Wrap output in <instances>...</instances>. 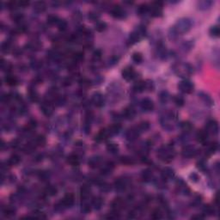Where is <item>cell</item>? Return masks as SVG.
Masks as SVG:
<instances>
[{
    "mask_svg": "<svg viewBox=\"0 0 220 220\" xmlns=\"http://www.w3.org/2000/svg\"><path fill=\"white\" fill-rule=\"evenodd\" d=\"M192 28V21L187 18V17H184V18H181L179 19L175 25L171 28L170 31L172 32V36H181L185 33L188 32Z\"/></svg>",
    "mask_w": 220,
    "mask_h": 220,
    "instance_id": "6da1fadb",
    "label": "cell"
},
{
    "mask_svg": "<svg viewBox=\"0 0 220 220\" xmlns=\"http://www.w3.org/2000/svg\"><path fill=\"white\" fill-rule=\"evenodd\" d=\"M176 156V151L170 145H163L157 150L158 158L164 163L171 162Z\"/></svg>",
    "mask_w": 220,
    "mask_h": 220,
    "instance_id": "7a4b0ae2",
    "label": "cell"
},
{
    "mask_svg": "<svg viewBox=\"0 0 220 220\" xmlns=\"http://www.w3.org/2000/svg\"><path fill=\"white\" fill-rule=\"evenodd\" d=\"M174 70L178 76L181 78H187L193 73V68L191 65L189 64H185V63L176 64L174 66Z\"/></svg>",
    "mask_w": 220,
    "mask_h": 220,
    "instance_id": "3957f363",
    "label": "cell"
},
{
    "mask_svg": "<svg viewBox=\"0 0 220 220\" xmlns=\"http://www.w3.org/2000/svg\"><path fill=\"white\" fill-rule=\"evenodd\" d=\"M145 36V29L144 27H139L138 29L132 32L128 38V43L130 45H133L139 42L144 36Z\"/></svg>",
    "mask_w": 220,
    "mask_h": 220,
    "instance_id": "277c9868",
    "label": "cell"
},
{
    "mask_svg": "<svg viewBox=\"0 0 220 220\" xmlns=\"http://www.w3.org/2000/svg\"><path fill=\"white\" fill-rule=\"evenodd\" d=\"M150 12L152 16H161L163 14V3L156 1L154 2L151 5V7H150Z\"/></svg>",
    "mask_w": 220,
    "mask_h": 220,
    "instance_id": "5b68a950",
    "label": "cell"
},
{
    "mask_svg": "<svg viewBox=\"0 0 220 220\" xmlns=\"http://www.w3.org/2000/svg\"><path fill=\"white\" fill-rule=\"evenodd\" d=\"M178 87H179V90L181 92L185 93V94H191L193 91V89H194V86L193 84V83L190 82L189 80H187V79L181 81L179 84Z\"/></svg>",
    "mask_w": 220,
    "mask_h": 220,
    "instance_id": "8992f818",
    "label": "cell"
},
{
    "mask_svg": "<svg viewBox=\"0 0 220 220\" xmlns=\"http://www.w3.org/2000/svg\"><path fill=\"white\" fill-rule=\"evenodd\" d=\"M91 101L92 103L97 107H101L104 105V102H105V100L103 96L99 92L94 93L92 95V97H91Z\"/></svg>",
    "mask_w": 220,
    "mask_h": 220,
    "instance_id": "52a82bcc",
    "label": "cell"
},
{
    "mask_svg": "<svg viewBox=\"0 0 220 220\" xmlns=\"http://www.w3.org/2000/svg\"><path fill=\"white\" fill-rule=\"evenodd\" d=\"M140 133L141 132L139 131V129L138 128V127H137L130 128L127 132V133H126V138L129 141H133V140L137 139L139 138Z\"/></svg>",
    "mask_w": 220,
    "mask_h": 220,
    "instance_id": "ba28073f",
    "label": "cell"
},
{
    "mask_svg": "<svg viewBox=\"0 0 220 220\" xmlns=\"http://www.w3.org/2000/svg\"><path fill=\"white\" fill-rule=\"evenodd\" d=\"M206 132L207 133H213L217 134L219 133V124L218 122L214 120H211L207 122L206 124Z\"/></svg>",
    "mask_w": 220,
    "mask_h": 220,
    "instance_id": "9c48e42d",
    "label": "cell"
},
{
    "mask_svg": "<svg viewBox=\"0 0 220 220\" xmlns=\"http://www.w3.org/2000/svg\"><path fill=\"white\" fill-rule=\"evenodd\" d=\"M140 106L144 111L150 112L154 109V102L149 98H144L140 102Z\"/></svg>",
    "mask_w": 220,
    "mask_h": 220,
    "instance_id": "30bf717a",
    "label": "cell"
},
{
    "mask_svg": "<svg viewBox=\"0 0 220 220\" xmlns=\"http://www.w3.org/2000/svg\"><path fill=\"white\" fill-rule=\"evenodd\" d=\"M197 150L195 147H193V146H191V145H187V146H186L183 148L182 150V156L186 157V158H191L193 156H196V154H197Z\"/></svg>",
    "mask_w": 220,
    "mask_h": 220,
    "instance_id": "8fae6325",
    "label": "cell"
},
{
    "mask_svg": "<svg viewBox=\"0 0 220 220\" xmlns=\"http://www.w3.org/2000/svg\"><path fill=\"white\" fill-rule=\"evenodd\" d=\"M135 77V71L132 66H127L122 71V78L127 81L133 79Z\"/></svg>",
    "mask_w": 220,
    "mask_h": 220,
    "instance_id": "7c38bea8",
    "label": "cell"
},
{
    "mask_svg": "<svg viewBox=\"0 0 220 220\" xmlns=\"http://www.w3.org/2000/svg\"><path fill=\"white\" fill-rule=\"evenodd\" d=\"M111 15L115 18L121 19L125 16V10L120 5H114L111 9Z\"/></svg>",
    "mask_w": 220,
    "mask_h": 220,
    "instance_id": "4fadbf2b",
    "label": "cell"
},
{
    "mask_svg": "<svg viewBox=\"0 0 220 220\" xmlns=\"http://www.w3.org/2000/svg\"><path fill=\"white\" fill-rule=\"evenodd\" d=\"M73 204H74V196L71 193H67L61 201V205L64 207H71L73 206Z\"/></svg>",
    "mask_w": 220,
    "mask_h": 220,
    "instance_id": "5bb4252c",
    "label": "cell"
},
{
    "mask_svg": "<svg viewBox=\"0 0 220 220\" xmlns=\"http://www.w3.org/2000/svg\"><path fill=\"white\" fill-rule=\"evenodd\" d=\"M175 176V172L170 167H165L162 170V177L164 180H170Z\"/></svg>",
    "mask_w": 220,
    "mask_h": 220,
    "instance_id": "9a60e30c",
    "label": "cell"
},
{
    "mask_svg": "<svg viewBox=\"0 0 220 220\" xmlns=\"http://www.w3.org/2000/svg\"><path fill=\"white\" fill-rule=\"evenodd\" d=\"M41 109L42 111V113L46 116H50L53 114V106L52 104L49 103V102H44L41 104Z\"/></svg>",
    "mask_w": 220,
    "mask_h": 220,
    "instance_id": "2e32d148",
    "label": "cell"
},
{
    "mask_svg": "<svg viewBox=\"0 0 220 220\" xmlns=\"http://www.w3.org/2000/svg\"><path fill=\"white\" fill-rule=\"evenodd\" d=\"M111 206H112V208H113L114 212H119L124 206V201L121 198H116V199H114L112 201Z\"/></svg>",
    "mask_w": 220,
    "mask_h": 220,
    "instance_id": "e0dca14e",
    "label": "cell"
},
{
    "mask_svg": "<svg viewBox=\"0 0 220 220\" xmlns=\"http://www.w3.org/2000/svg\"><path fill=\"white\" fill-rule=\"evenodd\" d=\"M135 116V110L133 107H128L123 110V117L127 120H132Z\"/></svg>",
    "mask_w": 220,
    "mask_h": 220,
    "instance_id": "ac0fdd59",
    "label": "cell"
},
{
    "mask_svg": "<svg viewBox=\"0 0 220 220\" xmlns=\"http://www.w3.org/2000/svg\"><path fill=\"white\" fill-rule=\"evenodd\" d=\"M109 136L110 135L108 133L107 129H103V130H101L99 133H97V135L96 136V140L98 141V142H101V141L106 140Z\"/></svg>",
    "mask_w": 220,
    "mask_h": 220,
    "instance_id": "d6986e66",
    "label": "cell"
},
{
    "mask_svg": "<svg viewBox=\"0 0 220 220\" xmlns=\"http://www.w3.org/2000/svg\"><path fill=\"white\" fill-rule=\"evenodd\" d=\"M101 163V160L99 156H92L91 158H90L88 164L90 168L92 169H96V168H98Z\"/></svg>",
    "mask_w": 220,
    "mask_h": 220,
    "instance_id": "ffe728a7",
    "label": "cell"
},
{
    "mask_svg": "<svg viewBox=\"0 0 220 220\" xmlns=\"http://www.w3.org/2000/svg\"><path fill=\"white\" fill-rule=\"evenodd\" d=\"M121 130V125L119 123H116L114 124L112 126H110L109 127L107 128V131H108V133L110 136L112 135H116L118 134Z\"/></svg>",
    "mask_w": 220,
    "mask_h": 220,
    "instance_id": "44dd1931",
    "label": "cell"
},
{
    "mask_svg": "<svg viewBox=\"0 0 220 220\" xmlns=\"http://www.w3.org/2000/svg\"><path fill=\"white\" fill-rule=\"evenodd\" d=\"M207 137H208V133L206 131L204 130H199V132L196 134V139L199 143H205L207 140Z\"/></svg>",
    "mask_w": 220,
    "mask_h": 220,
    "instance_id": "7402d4cb",
    "label": "cell"
},
{
    "mask_svg": "<svg viewBox=\"0 0 220 220\" xmlns=\"http://www.w3.org/2000/svg\"><path fill=\"white\" fill-rule=\"evenodd\" d=\"M4 82L5 84L9 86H16L18 84V80L16 77L15 76H11V75H8L4 78Z\"/></svg>",
    "mask_w": 220,
    "mask_h": 220,
    "instance_id": "603a6c76",
    "label": "cell"
},
{
    "mask_svg": "<svg viewBox=\"0 0 220 220\" xmlns=\"http://www.w3.org/2000/svg\"><path fill=\"white\" fill-rule=\"evenodd\" d=\"M67 163H69L71 166H78L80 163V160L78 156L75 154H71L70 156L67 157Z\"/></svg>",
    "mask_w": 220,
    "mask_h": 220,
    "instance_id": "cb8c5ba5",
    "label": "cell"
},
{
    "mask_svg": "<svg viewBox=\"0 0 220 220\" xmlns=\"http://www.w3.org/2000/svg\"><path fill=\"white\" fill-rule=\"evenodd\" d=\"M47 8V4L43 1H37L34 4V9L37 12H43Z\"/></svg>",
    "mask_w": 220,
    "mask_h": 220,
    "instance_id": "d4e9b609",
    "label": "cell"
},
{
    "mask_svg": "<svg viewBox=\"0 0 220 220\" xmlns=\"http://www.w3.org/2000/svg\"><path fill=\"white\" fill-rule=\"evenodd\" d=\"M107 150L111 154H116L119 151V146L115 143H109L107 144Z\"/></svg>",
    "mask_w": 220,
    "mask_h": 220,
    "instance_id": "484cf974",
    "label": "cell"
},
{
    "mask_svg": "<svg viewBox=\"0 0 220 220\" xmlns=\"http://www.w3.org/2000/svg\"><path fill=\"white\" fill-rule=\"evenodd\" d=\"M180 127L183 132L189 133V132H191L192 129H193V125L191 124V122H189V121H182L180 124Z\"/></svg>",
    "mask_w": 220,
    "mask_h": 220,
    "instance_id": "4316f807",
    "label": "cell"
},
{
    "mask_svg": "<svg viewBox=\"0 0 220 220\" xmlns=\"http://www.w3.org/2000/svg\"><path fill=\"white\" fill-rule=\"evenodd\" d=\"M199 96H200V98L204 101V102L206 103V105H208V106H212V105L213 104V99H212V98H211V96H208L207 94L201 92V93H199Z\"/></svg>",
    "mask_w": 220,
    "mask_h": 220,
    "instance_id": "83f0119b",
    "label": "cell"
},
{
    "mask_svg": "<svg viewBox=\"0 0 220 220\" xmlns=\"http://www.w3.org/2000/svg\"><path fill=\"white\" fill-rule=\"evenodd\" d=\"M92 206L96 209V210H99L101 209V207L103 205V200L100 197H96V198H94L92 199V203H91Z\"/></svg>",
    "mask_w": 220,
    "mask_h": 220,
    "instance_id": "f1b7e54d",
    "label": "cell"
},
{
    "mask_svg": "<svg viewBox=\"0 0 220 220\" xmlns=\"http://www.w3.org/2000/svg\"><path fill=\"white\" fill-rule=\"evenodd\" d=\"M126 185H127L126 184V181L123 179H118L114 182V186H115L116 190H119V191L124 190L126 188Z\"/></svg>",
    "mask_w": 220,
    "mask_h": 220,
    "instance_id": "f546056e",
    "label": "cell"
},
{
    "mask_svg": "<svg viewBox=\"0 0 220 220\" xmlns=\"http://www.w3.org/2000/svg\"><path fill=\"white\" fill-rule=\"evenodd\" d=\"M133 90L136 92H143L145 90V83L142 82V81H139V82H137L133 86Z\"/></svg>",
    "mask_w": 220,
    "mask_h": 220,
    "instance_id": "4dcf8cb0",
    "label": "cell"
},
{
    "mask_svg": "<svg viewBox=\"0 0 220 220\" xmlns=\"http://www.w3.org/2000/svg\"><path fill=\"white\" fill-rule=\"evenodd\" d=\"M90 193V188L87 186V185H84L81 188H80V194L82 199H86Z\"/></svg>",
    "mask_w": 220,
    "mask_h": 220,
    "instance_id": "1f68e13d",
    "label": "cell"
},
{
    "mask_svg": "<svg viewBox=\"0 0 220 220\" xmlns=\"http://www.w3.org/2000/svg\"><path fill=\"white\" fill-rule=\"evenodd\" d=\"M3 213L5 217L10 218V217L14 216L15 213H16V210L12 206H6L3 209Z\"/></svg>",
    "mask_w": 220,
    "mask_h": 220,
    "instance_id": "d6a6232c",
    "label": "cell"
},
{
    "mask_svg": "<svg viewBox=\"0 0 220 220\" xmlns=\"http://www.w3.org/2000/svg\"><path fill=\"white\" fill-rule=\"evenodd\" d=\"M20 160L21 159H20L19 156H17V155H12V156L8 159V161L6 163H8L9 166H14V165H16V164H18V163H20Z\"/></svg>",
    "mask_w": 220,
    "mask_h": 220,
    "instance_id": "836d02e7",
    "label": "cell"
},
{
    "mask_svg": "<svg viewBox=\"0 0 220 220\" xmlns=\"http://www.w3.org/2000/svg\"><path fill=\"white\" fill-rule=\"evenodd\" d=\"M137 12L139 15H144L146 13L150 12V7L149 5H147L146 4H140L138 9H137Z\"/></svg>",
    "mask_w": 220,
    "mask_h": 220,
    "instance_id": "e575fe53",
    "label": "cell"
},
{
    "mask_svg": "<svg viewBox=\"0 0 220 220\" xmlns=\"http://www.w3.org/2000/svg\"><path fill=\"white\" fill-rule=\"evenodd\" d=\"M213 4L212 1H208V0H205V1H200L198 3V6L200 10H206L208 8H210Z\"/></svg>",
    "mask_w": 220,
    "mask_h": 220,
    "instance_id": "d590c367",
    "label": "cell"
},
{
    "mask_svg": "<svg viewBox=\"0 0 220 220\" xmlns=\"http://www.w3.org/2000/svg\"><path fill=\"white\" fill-rule=\"evenodd\" d=\"M107 29V23L105 21H96L95 25V29L97 32H103Z\"/></svg>",
    "mask_w": 220,
    "mask_h": 220,
    "instance_id": "8d00e7d4",
    "label": "cell"
},
{
    "mask_svg": "<svg viewBox=\"0 0 220 220\" xmlns=\"http://www.w3.org/2000/svg\"><path fill=\"white\" fill-rule=\"evenodd\" d=\"M59 20V18L55 15H49L47 18V21L49 25H54L57 24L58 21Z\"/></svg>",
    "mask_w": 220,
    "mask_h": 220,
    "instance_id": "74e56055",
    "label": "cell"
},
{
    "mask_svg": "<svg viewBox=\"0 0 220 220\" xmlns=\"http://www.w3.org/2000/svg\"><path fill=\"white\" fill-rule=\"evenodd\" d=\"M209 34L210 36H213V37H219L220 34V29L219 26H213L212 27L210 30H209Z\"/></svg>",
    "mask_w": 220,
    "mask_h": 220,
    "instance_id": "f35d334b",
    "label": "cell"
},
{
    "mask_svg": "<svg viewBox=\"0 0 220 220\" xmlns=\"http://www.w3.org/2000/svg\"><path fill=\"white\" fill-rule=\"evenodd\" d=\"M142 178L144 181H150L152 179V173L149 170H145L142 172Z\"/></svg>",
    "mask_w": 220,
    "mask_h": 220,
    "instance_id": "ab89813d",
    "label": "cell"
},
{
    "mask_svg": "<svg viewBox=\"0 0 220 220\" xmlns=\"http://www.w3.org/2000/svg\"><path fill=\"white\" fill-rule=\"evenodd\" d=\"M36 144L39 145V146H44L46 144V143H47V139H46L44 135H39V136L36 137Z\"/></svg>",
    "mask_w": 220,
    "mask_h": 220,
    "instance_id": "60d3db41",
    "label": "cell"
},
{
    "mask_svg": "<svg viewBox=\"0 0 220 220\" xmlns=\"http://www.w3.org/2000/svg\"><path fill=\"white\" fill-rule=\"evenodd\" d=\"M132 59H133V62H135L136 64H140V63L143 61L142 54H141L140 53H138V52H136V53H134L133 54Z\"/></svg>",
    "mask_w": 220,
    "mask_h": 220,
    "instance_id": "b9f144b4",
    "label": "cell"
},
{
    "mask_svg": "<svg viewBox=\"0 0 220 220\" xmlns=\"http://www.w3.org/2000/svg\"><path fill=\"white\" fill-rule=\"evenodd\" d=\"M11 64L4 60V59H1V68L4 71H10L11 70Z\"/></svg>",
    "mask_w": 220,
    "mask_h": 220,
    "instance_id": "7bdbcfd3",
    "label": "cell"
},
{
    "mask_svg": "<svg viewBox=\"0 0 220 220\" xmlns=\"http://www.w3.org/2000/svg\"><path fill=\"white\" fill-rule=\"evenodd\" d=\"M121 163L125 165H133L134 164V160L129 156H122L121 158Z\"/></svg>",
    "mask_w": 220,
    "mask_h": 220,
    "instance_id": "ee69618b",
    "label": "cell"
},
{
    "mask_svg": "<svg viewBox=\"0 0 220 220\" xmlns=\"http://www.w3.org/2000/svg\"><path fill=\"white\" fill-rule=\"evenodd\" d=\"M58 29L59 31H64L65 29H67V22L66 21H64L63 19H59L57 23Z\"/></svg>",
    "mask_w": 220,
    "mask_h": 220,
    "instance_id": "f6af8a7d",
    "label": "cell"
},
{
    "mask_svg": "<svg viewBox=\"0 0 220 220\" xmlns=\"http://www.w3.org/2000/svg\"><path fill=\"white\" fill-rule=\"evenodd\" d=\"M10 48H11V45H10V41H4V42L2 43V46H1V50H2V52L3 53H9L10 51Z\"/></svg>",
    "mask_w": 220,
    "mask_h": 220,
    "instance_id": "bcb514c9",
    "label": "cell"
},
{
    "mask_svg": "<svg viewBox=\"0 0 220 220\" xmlns=\"http://www.w3.org/2000/svg\"><path fill=\"white\" fill-rule=\"evenodd\" d=\"M151 218L153 219H160L163 218V213L159 209H156L151 213Z\"/></svg>",
    "mask_w": 220,
    "mask_h": 220,
    "instance_id": "7dc6e473",
    "label": "cell"
},
{
    "mask_svg": "<svg viewBox=\"0 0 220 220\" xmlns=\"http://www.w3.org/2000/svg\"><path fill=\"white\" fill-rule=\"evenodd\" d=\"M138 128L139 129L140 132H145L146 130H148L150 128V124L149 122L147 121H143V122H140Z\"/></svg>",
    "mask_w": 220,
    "mask_h": 220,
    "instance_id": "c3c4849f",
    "label": "cell"
},
{
    "mask_svg": "<svg viewBox=\"0 0 220 220\" xmlns=\"http://www.w3.org/2000/svg\"><path fill=\"white\" fill-rule=\"evenodd\" d=\"M46 193L50 196H53L57 193V188L53 186H49L46 188Z\"/></svg>",
    "mask_w": 220,
    "mask_h": 220,
    "instance_id": "681fc988",
    "label": "cell"
},
{
    "mask_svg": "<svg viewBox=\"0 0 220 220\" xmlns=\"http://www.w3.org/2000/svg\"><path fill=\"white\" fill-rule=\"evenodd\" d=\"M174 102L176 103V105L178 107H182L184 105V99L181 96H175L174 97Z\"/></svg>",
    "mask_w": 220,
    "mask_h": 220,
    "instance_id": "f907efd6",
    "label": "cell"
},
{
    "mask_svg": "<svg viewBox=\"0 0 220 220\" xmlns=\"http://www.w3.org/2000/svg\"><path fill=\"white\" fill-rule=\"evenodd\" d=\"M29 98L32 101L36 102V101H38V100H39V96H38L37 92L35 91V90H30L29 91Z\"/></svg>",
    "mask_w": 220,
    "mask_h": 220,
    "instance_id": "816d5d0a",
    "label": "cell"
},
{
    "mask_svg": "<svg viewBox=\"0 0 220 220\" xmlns=\"http://www.w3.org/2000/svg\"><path fill=\"white\" fill-rule=\"evenodd\" d=\"M203 213H205L206 215L211 216V215H213V213H214V209H213L212 206H205L204 209H203Z\"/></svg>",
    "mask_w": 220,
    "mask_h": 220,
    "instance_id": "f5cc1de1",
    "label": "cell"
},
{
    "mask_svg": "<svg viewBox=\"0 0 220 220\" xmlns=\"http://www.w3.org/2000/svg\"><path fill=\"white\" fill-rule=\"evenodd\" d=\"M88 17H89V19H90L92 21H97L98 18H99V15H98V13H96V12L90 11V12L89 13V15H88Z\"/></svg>",
    "mask_w": 220,
    "mask_h": 220,
    "instance_id": "db71d44e",
    "label": "cell"
},
{
    "mask_svg": "<svg viewBox=\"0 0 220 220\" xmlns=\"http://www.w3.org/2000/svg\"><path fill=\"white\" fill-rule=\"evenodd\" d=\"M217 150H218V144L217 143H213V144H210V146L208 148V152L210 154H213V153L216 152Z\"/></svg>",
    "mask_w": 220,
    "mask_h": 220,
    "instance_id": "11a10c76",
    "label": "cell"
},
{
    "mask_svg": "<svg viewBox=\"0 0 220 220\" xmlns=\"http://www.w3.org/2000/svg\"><path fill=\"white\" fill-rule=\"evenodd\" d=\"M74 59L77 60V61H81L84 59V53L83 52H77L75 54H74Z\"/></svg>",
    "mask_w": 220,
    "mask_h": 220,
    "instance_id": "9f6ffc18",
    "label": "cell"
},
{
    "mask_svg": "<svg viewBox=\"0 0 220 220\" xmlns=\"http://www.w3.org/2000/svg\"><path fill=\"white\" fill-rule=\"evenodd\" d=\"M11 17L15 21H21L23 19V15L21 13H14V15Z\"/></svg>",
    "mask_w": 220,
    "mask_h": 220,
    "instance_id": "6f0895ef",
    "label": "cell"
},
{
    "mask_svg": "<svg viewBox=\"0 0 220 220\" xmlns=\"http://www.w3.org/2000/svg\"><path fill=\"white\" fill-rule=\"evenodd\" d=\"M145 83V90H148L149 91H152L154 90V84L152 81H146Z\"/></svg>",
    "mask_w": 220,
    "mask_h": 220,
    "instance_id": "680465c9",
    "label": "cell"
},
{
    "mask_svg": "<svg viewBox=\"0 0 220 220\" xmlns=\"http://www.w3.org/2000/svg\"><path fill=\"white\" fill-rule=\"evenodd\" d=\"M169 99V94L167 91H163V92L160 94V100L163 101V102H166Z\"/></svg>",
    "mask_w": 220,
    "mask_h": 220,
    "instance_id": "91938a15",
    "label": "cell"
},
{
    "mask_svg": "<svg viewBox=\"0 0 220 220\" xmlns=\"http://www.w3.org/2000/svg\"><path fill=\"white\" fill-rule=\"evenodd\" d=\"M189 179L191 180L193 182H198L199 180V176H198V174H196V173H192L189 176Z\"/></svg>",
    "mask_w": 220,
    "mask_h": 220,
    "instance_id": "94428289",
    "label": "cell"
},
{
    "mask_svg": "<svg viewBox=\"0 0 220 220\" xmlns=\"http://www.w3.org/2000/svg\"><path fill=\"white\" fill-rule=\"evenodd\" d=\"M90 210H91V208H90V206L89 204H87V203L82 204V211H83L84 213H89L90 212Z\"/></svg>",
    "mask_w": 220,
    "mask_h": 220,
    "instance_id": "6125c7cd",
    "label": "cell"
},
{
    "mask_svg": "<svg viewBox=\"0 0 220 220\" xmlns=\"http://www.w3.org/2000/svg\"><path fill=\"white\" fill-rule=\"evenodd\" d=\"M101 57V51L99 49L96 50L94 53H93V58L95 59H96V60H98L100 59Z\"/></svg>",
    "mask_w": 220,
    "mask_h": 220,
    "instance_id": "be15d7a7",
    "label": "cell"
},
{
    "mask_svg": "<svg viewBox=\"0 0 220 220\" xmlns=\"http://www.w3.org/2000/svg\"><path fill=\"white\" fill-rule=\"evenodd\" d=\"M17 4H18V7L25 8L29 5V2L27 1V0H21V1H18L17 2Z\"/></svg>",
    "mask_w": 220,
    "mask_h": 220,
    "instance_id": "e7e4bbea",
    "label": "cell"
},
{
    "mask_svg": "<svg viewBox=\"0 0 220 220\" xmlns=\"http://www.w3.org/2000/svg\"><path fill=\"white\" fill-rule=\"evenodd\" d=\"M197 167H198V169H199V170H204L205 168H206V165H205V163L203 161H199V162L197 163Z\"/></svg>",
    "mask_w": 220,
    "mask_h": 220,
    "instance_id": "03108f58",
    "label": "cell"
},
{
    "mask_svg": "<svg viewBox=\"0 0 220 220\" xmlns=\"http://www.w3.org/2000/svg\"><path fill=\"white\" fill-rule=\"evenodd\" d=\"M204 218H205V217H204L203 215H201V214H197V215H193L191 219H203Z\"/></svg>",
    "mask_w": 220,
    "mask_h": 220,
    "instance_id": "003e7915",
    "label": "cell"
}]
</instances>
